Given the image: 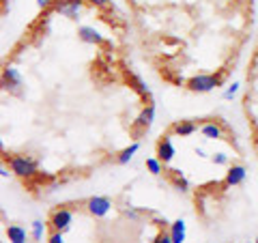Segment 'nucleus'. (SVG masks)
<instances>
[{
    "label": "nucleus",
    "mask_w": 258,
    "mask_h": 243,
    "mask_svg": "<svg viewBox=\"0 0 258 243\" xmlns=\"http://www.w3.org/2000/svg\"><path fill=\"white\" fill-rule=\"evenodd\" d=\"M50 5H54V0H37V7H39V9H47Z\"/></svg>",
    "instance_id": "obj_26"
},
{
    "label": "nucleus",
    "mask_w": 258,
    "mask_h": 243,
    "mask_svg": "<svg viewBox=\"0 0 258 243\" xmlns=\"http://www.w3.org/2000/svg\"><path fill=\"white\" fill-rule=\"evenodd\" d=\"M0 176H9V170H7L5 166H0Z\"/></svg>",
    "instance_id": "obj_29"
},
{
    "label": "nucleus",
    "mask_w": 258,
    "mask_h": 243,
    "mask_svg": "<svg viewBox=\"0 0 258 243\" xmlns=\"http://www.w3.org/2000/svg\"><path fill=\"white\" fill-rule=\"evenodd\" d=\"M138 149H140V144H138V142L129 144L127 149H123V151H120L118 155H116V164H120V166H123V164H129V161L134 159L136 153H138Z\"/></svg>",
    "instance_id": "obj_15"
},
{
    "label": "nucleus",
    "mask_w": 258,
    "mask_h": 243,
    "mask_svg": "<svg viewBox=\"0 0 258 243\" xmlns=\"http://www.w3.org/2000/svg\"><path fill=\"white\" fill-rule=\"evenodd\" d=\"M9 168L20 179H32L39 174L37 159H32L30 155H9Z\"/></svg>",
    "instance_id": "obj_1"
},
{
    "label": "nucleus",
    "mask_w": 258,
    "mask_h": 243,
    "mask_svg": "<svg viewBox=\"0 0 258 243\" xmlns=\"http://www.w3.org/2000/svg\"><path fill=\"white\" fill-rule=\"evenodd\" d=\"M127 80H129V84L134 86V91H136V93H140L142 97H149V86L144 84V82H142V80H140L138 76H129Z\"/></svg>",
    "instance_id": "obj_17"
},
{
    "label": "nucleus",
    "mask_w": 258,
    "mask_h": 243,
    "mask_svg": "<svg viewBox=\"0 0 258 243\" xmlns=\"http://www.w3.org/2000/svg\"><path fill=\"white\" fill-rule=\"evenodd\" d=\"M168 232H170V237H172V243H183L185 237H187V224L183 220H174L168 226Z\"/></svg>",
    "instance_id": "obj_12"
},
{
    "label": "nucleus",
    "mask_w": 258,
    "mask_h": 243,
    "mask_svg": "<svg viewBox=\"0 0 258 243\" xmlns=\"http://www.w3.org/2000/svg\"><path fill=\"white\" fill-rule=\"evenodd\" d=\"M196 132H198V125L194 123V120H179V123L172 125V134L179 136V138H187Z\"/></svg>",
    "instance_id": "obj_13"
},
{
    "label": "nucleus",
    "mask_w": 258,
    "mask_h": 243,
    "mask_svg": "<svg viewBox=\"0 0 258 243\" xmlns=\"http://www.w3.org/2000/svg\"><path fill=\"white\" fill-rule=\"evenodd\" d=\"M112 209V200L106 196H93L86 200V211L93 217H106Z\"/></svg>",
    "instance_id": "obj_5"
},
{
    "label": "nucleus",
    "mask_w": 258,
    "mask_h": 243,
    "mask_svg": "<svg viewBox=\"0 0 258 243\" xmlns=\"http://www.w3.org/2000/svg\"><path fill=\"white\" fill-rule=\"evenodd\" d=\"M153 120H155V106H153V103H149V106L142 108V112L138 114V118H136V127L142 129V132H147V129L153 125Z\"/></svg>",
    "instance_id": "obj_10"
},
{
    "label": "nucleus",
    "mask_w": 258,
    "mask_h": 243,
    "mask_svg": "<svg viewBox=\"0 0 258 243\" xmlns=\"http://www.w3.org/2000/svg\"><path fill=\"white\" fill-rule=\"evenodd\" d=\"M47 243H64V237H62V232L58 230H54L50 237H47Z\"/></svg>",
    "instance_id": "obj_23"
},
{
    "label": "nucleus",
    "mask_w": 258,
    "mask_h": 243,
    "mask_svg": "<svg viewBox=\"0 0 258 243\" xmlns=\"http://www.w3.org/2000/svg\"><path fill=\"white\" fill-rule=\"evenodd\" d=\"M7 239L11 243H26V230L18 224H11L7 226Z\"/></svg>",
    "instance_id": "obj_14"
},
{
    "label": "nucleus",
    "mask_w": 258,
    "mask_h": 243,
    "mask_svg": "<svg viewBox=\"0 0 258 243\" xmlns=\"http://www.w3.org/2000/svg\"><path fill=\"white\" fill-rule=\"evenodd\" d=\"M127 217H129V220H138V211H134V209H127Z\"/></svg>",
    "instance_id": "obj_27"
},
{
    "label": "nucleus",
    "mask_w": 258,
    "mask_h": 243,
    "mask_svg": "<svg viewBox=\"0 0 258 243\" xmlns=\"http://www.w3.org/2000/svg\"><path fill=\"white\" fill-rule=\"evenodd\" d=\"M200 134L207 140H222L224 138V127L217 123V120H207V123L200 125Z\"/></svg>",
    "instance_id": "obj_9"
},
{
    "label": "nucleus",
    "mask_w": 258,
    "mask_h": 243,
    "mask_svg": "<svg viewBox=\"0 0 258 243\" xmlns=\"http://www.w3.org/2000/svg\"><path fill=\"white\" fill-rule=\"evenodd\" d=\"M0 151H5V144H3V140H0Z\"/></svg>",
    "instance_id": "obj_30"
},
{
    "label": "nucleus",
    "mask_w": 258,
    "mask_h": 243,
    "mask_svg": "<svg viewBox=\"0 0 258 243\" xmlns=\"http://www.w3.org/2000/svg\"><path fill=\"white\" fill-rule=\"evenodd\" d=\"M239 82H232L228 88H226V91H224V99H232V97H235L237 93H239Z\"/></svg>",
    "instance_id": "obj_20"
},
{
    "label": "nucleus",
    "mask_w": 258,
    "mask_h": 243,
    "mask_svg": "<svg viewBox=\"0 0 258 243\" xmlns=\"http://www.w3.org/2000/svg\"><path fill=\"white\" fill-rule=\"evenodd\" d=\"M20 86H22V76L15 67H7L0 74V91H9L20 95Z\"/></svg>",
    "instance_id": "obj_3"
},
{
    "label": "nucleus",
    "mask_w": 258,
    "mask_h": 243,
    "mask_svg": "<svg viewBox=\"0 0 258 243\" xmlns=\"http://www.w3.org/2000/svg\"><path fill=\"white\" fill-rule=\"evenodd\" d=\"M153 224H155V226H157V228H159V230H166V228H168V226H170V222H168V220H166V217H155V220H153Z\"/></svg>",
    "instance_id": "obj_24"
},
{
    "label": "nucleus",
    "mask_w": 258,
    "mask_h": 243,
    "mask_svg": "<svg viewBox=\"0 0 258 243\" xmlns=\"http://www.w3.org/2000/svg\"><path fill=\"white\" fill-rule=\"evenodd\" d=\"M147 168H149V172L153 176H159L161 170H164V164H161L157 157H147Z\"/></svg>",
    "instance_id": "obj_18"
},
{
    "label": "nucleus",
    "mask_w": 258,
    "mask_h": 243,
    "mask_svg": "<svg viewBox=\"0 0 258 243\" xmlns=\"http://www.w3.org/2000/svg\"><path fill=\"white\" fill-rule=\"evenodd\" d=\"M43 230H45V224L43 222H39V220L32 222V239H35V241H39V239L43 237Z\"/></svg>",
    "instance_id": "obj_19"
},
{
    "label": "nucleus",
    "mask_w": 258,
    "mask_h": 243,
    "mask_svg": "<svg viewBox=\"0 0 258 243\" xmlns=\"http://www.w3.org/2000/svg\"><path fill=\"white\" fill-rule=\"evenodd\" d=\"M196 155H198V157H207V153H205L203 147H198V149H196Z\"/></svg>",
    "instance_id": "obj_28"
},
{
    "label": "nucleus",
    "mask_w": 258,
    "mask_h": 243,
    "mask_svg": "<svg viewBox=\"0 0 258 243\" xmlns=\"http://www.w3.org/2000/svg\"><path fill=\"white\" fill-rule=\"evenodd\" d=\"M71 224H74V213H71V209H56L50 217V226L52 230H58V232H64L71 228Z\"/></svg>",
    "instance_id": "obj_6"
},
{
    "label": "nucleus",
    "mask_w": 258,
    "mask_h": 243,
    "mask_svg": "<svg viewBox=\"0 0 258 243\" xmlns=\"http://www.w3.org/2000/svg\"><path fill=\"white\" fill-rule=\"evenodd\" d=\"M172 185L179 192H187L189 190V183H187V179L183 176V172L181 170H172Z\"/></svg>",
    "instance_id": "obj_16"
},
{
    "label": "nucleus",
    "mask_w": 258,
    "mask_h": 243,
    "mask_svg": "<svg viewBox=\"0 0 258 243\" xmlns=\"http://www.w3.org/2000/svg\"><path fill=\"white\" fill-rule=\"evenodd\" d=\"M224 78L222 76H213V74H200L187 80V88L191 93H211L213 88L222 86Z\"/></svg>",
    "instance_id": "obj_2"
},
{
    "label": "nucleus",
    "mask_w": 258,
    "mask_h": 243,
    "mask_svg": "<svg viewBox=\"0 0 258 243\" xmlns=\"http://www.w3.org/2000/svg\"><path fill=\"white\" fill-rule=\"evenodd\" d=\"M84 3L93 5V7H108V5H110V0H84Z\"/></svg>",
    "instance_id": "obj_25"
},
{
    "label": "nucleus",
    "mask_w": 258,
    "mask_h": 243,
    "mask_svg": "<svg viewBox=\"0 0 258 243\" xmlns=\"http://www.w3.org/2000/svg\"><path fill=\"white\" fill-rule=\"evenodd\" d=\"M153 243H172V237H170V232H166V230H161L157 237H155V241Z\"/></svg>",
    "instance_id": "obj_21"
},
{
    "label": "nucleus",
    "mask_w": 258,
    "mask_h": 243,
    "mask_svg": "<svg viewBox=\"0 0 258 243\" xmlns=\"http://www.w3.org/2000/svg\"><path fill=\"white\" fill-rule=\"evenodd\" d=\"M54 11L69 20H76L84 9V0H54Z\"/></svg>",
    "instance_id": "obj_4"
},
{
    "label": "nucleus",
    "mask_w": 258,
    "mask_h": 243,
    "mask_svg": "<svg viewBox=\"0 0 258 243\" xmlns=\"http://www.w3.org/2000/svg\"><path fill=\"white\" fill-rule=\"evenodd\" d=\"M174 155H176V149L172 144V134L161 136V140L157 142V159L161 164H170L174 159Z\"/></svg>",
    "instance_id": "obj_7"
},
{
    "label": "nucleus",
    "mask_w": 258,
    "mask_h": 243,
    "mask_svg": "<svg viewBox=\"0 0 258 243\" xmlns=\"http://www.w3.org/2000/svg\"><path fill=\"white\" fill-rule=\"evenodd\" d=\"M78 37L82 39L84 43H93V45H101L103 43V35L99 30H95L93 26H82L78 28Z\"/></svg>",
    "instance_id": "obj_11"
},
{
    "label": "nucleus",
    "mask_w": 258,
    "mask_h": 243,
    "mask_svg": "<svg viewBox=\"0 0 258 243\" xmlns=\"http://www.w3.org/2000/svg\"><path fill=\"white\" fill-rule=\"evenodd\" d=\"M245 176H247L245 166L235 164V166H230V168H228V172H226L224 185H226V188H235V185H241V183L245 181Z\"/></svg>",
    "instance_id": "obj_8"
},
{
    "label": "nucleus",
    "mask_w": 258,
    "mask_h": 243,
    "mask_svg": "<svg viewBox=\"0 0 258 243\" xmlns=\"http://www.w3.org/2000/svg\"><path fill=\"white\" fill-rule=\"evenodd\" d=\"M211 159H213V164H217V166H226V164H228V157H226L224 153H215Z\"/></svg>",
    "instance_id": "obj_22"
},
{
    "label": "nucleus",
    "mask_w": 258,
    "mask_h": 243,
    "mask_svg": "<svg viewBox=\"0 0 258 243\" xmlns=\"http://www.w3.org/2000/svg\"><path fill=\"white\" fill-rule=\"evenodd\" d=\"M254 243H258V239H256V241H254Z\"/></svg>",
    "instance_id": "obj_31"
}]
</instances>
